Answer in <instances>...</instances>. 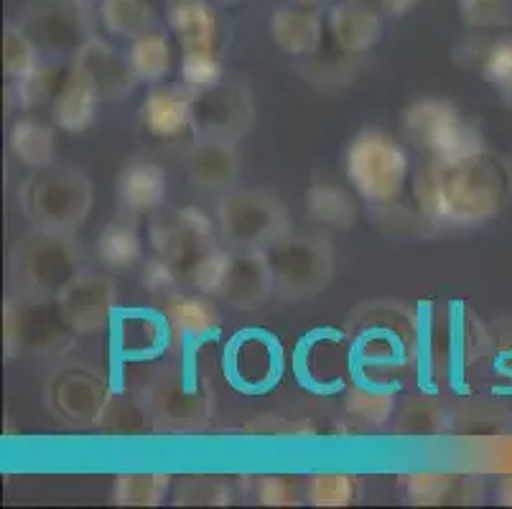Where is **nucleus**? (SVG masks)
<instances>
[{
	"label": "nucleus",
	"mask_w": 512,
	"mask_h": 509,
	"mask_svg": "<svg viewBox=\"0 0 512 509\" xmlns=\"http://www.w3.org/2000/svg\"><path fill=\"white\" fill-rule=\"evenodd\" d=\"M164 319L176 347H197L212 342L220 334V314L209 298L202 296H176L166 298Z\"/></svg>",
	"instance_id": "obj_20"
},
{
	"label": "nucleus",
	"mask_w": 512,
	"mask_h": 509,
	"mask_svg": "<svg viewBox=\"0 0 512 509\" xmlns=\"http://www.w3.org/2000/svg\"><path fill=\"white\" fill-rule=\"evenodd\" d=\"M181 82L194 87V90H207L214 84L222 82V69L220 56L214 49H189L181 56Z\"/></svg>",
	"instance_id": "obj_40"
},
{
	"label": "nucleus",
	"mask_w": 512,
	"mask_h": 509,
	"mask_svg": "<svg viewBox=\"0 0 512 509\" xmlns=\"http://www.w3.org/2000/svg\"><path fill=\"white\" fill-rule=\"evenodd\" d=\"M459 16L477 31L505 28L512 23V0H459Z\"/></svg>",
	"instance_id": "obj_44"
},
{
	"label": "nucleus",
	"mask_w": 512,
	"mask_h": 509,
	"mask_svg": "<svg viewBox=\"0 0 512 509\" xmlns=\"http://www.w3.org/2000/svg\"><path fill=\"white\" fill-rule=\"evenodd\" d=\"M72 72L85 79L102 102L125 100L138 84L128 56H120L97 34L72 56Z\"/></svg>",
	"instance_id": "obj_16"
},
{
	"label": "nucleus",
	"mask_w": 512,
	"mask_h": 509,
	"mask_svg": "<svg viewBox=\"0 0 512 509\" xmlns=\"http://www.w3.org/2000/svg\"><path fill=\"white\" fill-rule=\"evenodd\" d=\"M130 67L136 72L138 82L156 84L166 79L171 72V44L161 31H148V34L133 39L128 51Z\"/></svg>",
	"instance_id": "obj_31"
},
{
	"label": "nucleus",
	"mask_w": 512,
	"mask_h": 509,
	"mask_svg": "<svg viewBox=\"0 0 512 509\" xmlns=\"http://www.w3.org/2000/svg\"><path fill=\"white\" fill-rule=\"evenodd\" d=\"M222 237L235 250L265 252L273 242L281 240L288 230V212L273 191L235 189L225 191L217 204Z\"/></svg>",
	"instance_id": "obj_9"
},
{
	"label": "nucleus",
	"mask_w": 512,
	"mask_h": 509,
	"mask_svg": "<svg viewBox=\"0 0 512 509\" xmlns=\"http://www.w3.org/2000/svg\"><path fill=\"white\" fill-rule=\"evenodd\" d=\"M271 265L273 288L283 301H304L329 288L337 273V250L321 232L288 230L265 250Z\"/></svg>",
	"instance_id": "obj_5"
},
{
	"label": "nucleus",
	"mask_w": 512,
	"mask_h": 509,
	"mask_svg": "<svg viewBox=\"0 0 512 509\" xmlns=\"http://www.w3.org/2000/svg\"><path fill=\"white\" fill-rule=\"evenodd\" d=\"M344 408L355 420L370 428L388 426L395 410L393 390L377 385H352L344 398Z\"/></svg>",
	"instance_id": "obj_33"
},
{
	"label": "nucleus",
	"mask_w": 512,
	"mask_h": 509,
	"mask_svg": "<svg viewBox=\"0 0 512 509\" xmlns=\"http://www.w3.org/2000/svg\"><path fill=\"white\" fill-rule=\"evenodd\" d=\"M271 36L288 56H314L324 41V23L316 11L281 6L271 16Z\"/></svg>",
	"instance_id": "obj_23"
},
{
	"label": "nucleus",
	"mask_w": 512,
	"mask_h": 509,
	"mask_svg": "<svg viewBox=\"0 0 512 509\" xmlns=\"http://www.w3.org/2000/svg\"><path fill=\"white\" fill-rule=\"evenodd\" d=\"M169 26L184 51L214 49L217 44V16L204 0L169 3Z\"/></svg>",
	"instance_id": "obj_25"
},
{
	"label": "nucleus",
	"mask_w": 512,
	"mask_h": 509,
	"mask_svg": "<svg viewBox=\"0 0 512 509\" xmlns=\"http://www.w3.org/2000/svg\"><path fill=\"white\" fill-rule=\"evenodd\" d=\"M39 64V44L31 39V34L23 26L8 23L3 28V67L11 79L31 72Z\"/></svg>",
	"instance_id": "obj_39"
},
{
	"label": "nucleus",
	"mask_w": 512,
	"mask_h": 509,
	"mask_svg": "<svg viewBox=\"0 0 512 509\" xmlns=\"http://www.w3.org/2000/svg\"><path fill=\"white\" fill-rule=\"evenodd\" d=\"M13 97H16V105L23 110H34V107L46 105L49 100H54L59 92L57 87V69L51 64H36L31 72L21 74L18 79H13Z\"/></svg>",
	"instance_id": "obj_37"
},
{
	"label": "nucleus",
	"mask_w": 512,
	"mask_h": 509,
	"mask_svg": "<svg viewBox=\"0 0 512 509\" xmlns=\"http://www.w3.org/2000/svg\"><path fill=\"white\" fill-rule=\"evenodd\" d=\"M95 204V184L72 166L41 168L18 189V207L31 227L51 232H77Z\"/></svg>",
	"instance_id": "obj_4"
},
{
	"label": "nucleus",
	"mask_w": 512,
	"mask_h": 509,
	"mask_svg": "<svg viewBox=\"0 0 512 509\" xmlns=\"http://www.w3.org/2000/svg\"><path fill=\"white\" fill-rule=\"evenodd\" d=\"M100 428L110 433H120V436H138V433L153 431L151 418H148L138 392L136 395H120V398L113 395V403L107 408Z\"/></svg>",
	"instance_id": "obj_38"
},
{
	"label": "nucleus",
	"mask_w": 512,
	"mask_h": 509,
	"mask_svg": "<svg viewBox=\"0 0 512 509\" xmlns=\"http://www.w3.org/2000/svg\"><path fill=\"white\" fill-rule=\"evenodd\" d=\"M344 168L347 179L367 204L390 207L406 191L411 161L398 140L383 130L365 128L349 143Z\"/></svg>",
	"instance_id": "obj_6"
},
{
	"label": "nucleus",
	"mask_w": 512,
	"mask_h": 509,
	"mask_svg": "<svg viewBox=\"0 0 512 509\" xmlns=\"http://www.w3.org/2000/svg\"><path fill=\"white\" fill-rule=\"evenodd\" d=\"M85 270V255L74 232L31 227L16 240L8 260L11 296L57 301L59 293Z\"/></svg>",
	"instance_id": "obj_2"
},
{
	"label": "nucleus",
	"mask_w": 512,
	"mask_h": 509,
	"mask_svg": "<svg viewBox=\"0 0 512 509\" xmlns=\"http://www.w3.org/2000/svg\"><path fill=\"white\" fill-rule=\"evenodd\" d=\"M138 398L158 433H199L212 420V387L202 375L161 370L143 382Z\"/></svg>",
	"instance_id": "obj_7"
},
{
	"label": "nucleus",
	"mask_w": 512,
	"mask_h": 509,
	"mask_svg": "<svg viewBox=\"0 0 512 509\" xmlns=\"http://www.w3.org/2000/svg\"><path fill=\"white\" fill-rule=\"evenodd\" d=\"M329 36L342 51L360 56L370 51L383 36V16L367 11L344 0L342 6H334L327 18Z\"/></svg>",
	"instance_id": "obj_22"
},
{
	"label": "nucleus",
	"mask_w": 512,
	"mask_h": 509,
	"mask_svg": "<svg viewBox=\"0 0 512 509\" xmlns=\"http://www.w3.org/2000/svg\"><path fill=\"white\" fill-rule=\"evenodd\" d=\"M169 487V474H120L113 484V502L118 507H158Z\"/></svg>",
	"instance_id": "obj_34"
},
{
	"label": "nucleus",
	"mask_w": 512,
	"mask_h": 509,
	"mask_svg": "<svg viewBox=\"0 0 512 509\" xmlns=\"http://www.w3.org/2000/svg\"><path fill=\"white\" fill-rule=\"evenodd\" d=\"M349 349L367 367L400 370L418 357V319L400 301H367L344 324Z\"/></svg>",
	"instance_id": "obj_3"
},
{
	"label": "nucleus",
	"mask_w": 512,
	"mask_h": 509,
	"mask_svg": "<svg viewBox=\"0 0 512 509\" xmlns=\"http://www.w3.org/2000/svg\"><path fill=\"white\" fill-rule=\"evenodd\" d=\"M497 497H500V504L512 507V476H507L505 482L500 484V492H497Z\"/></svg>",
	"instance_id": "obj_50"
},
{
	"label": "nucleus",
	"mask_w": 512,
	"mask_h": 509,
	"mask_svg": "<svg viewBox=\"0 0 512 509\" xmlns=\"http://www.w3.org/2000/svg\"><path fill=\"white\" fill-rule=\"evenodd\" d=\"M100 102L90 84L69 69L67 79L51 102V115H54V123L67 133H85L95 123Z\"/></svg>",
	"instance_id": "obj_24"
},
{
	"label": "nucleus",
	"mask_w": 512,
	"mask_h": 509,
	"mask_svg": "<svg viewBox=\"0 0 512 509\" xmlns=\"http://www.w3.org/2000/svg\"><path fill=\"white\" fill-rule=\"evenodd\" d=\"M186 179L194 189L225 194L240 179V148L237 140L194 138L184 156Z\"/></svg>",
	"instance_id": "obj_17"
},
{
	"label": "nucleus",
	"mask_w": 512,
	"mask_h": 509,
	"mask_svg": "<svg viewBox=\"0 0 512 509\" xmlns=\"http://www.w3.org/2000/svg\"><path fill=\"white\" fill-rule=\"evenodd\" d=\"M255 497L263 507H296L301 502V484L293 476H260L255 482Z\"/></svg>",
	"instance_id": "obj_45"
},
{
	"label": "nucleus",
	"mask_w": 512,
	"mask_h": 509,
	"mask_svg": "<svg viewBox=\"0 0 512 509\" xmlns=\"http://www.w3.org/2000/svg\"><path fill=\"white\" fill-rule=\"evenodd\" d=\"M230 260V252L214 247L212 252H207L202 260H197L192 268L186 270V278H189V283L202 296H220L222 286H225L227 270H230Z\"/></svg>",
	"instance_id": "obj_41"
},
{
	"label": "nucleus",
	"mask_w": 512,
	"mask_h": 509,
	"mask_svg": "<svg viewBox=\"0 0 512 509\" xmlns=\"http://www.w3.org/2000/svg\"><path fill=\"white\" fill-rule=\"evenodd\" d=\"M306 212L314 222L332 227V230H349L357 219V207L352 196L337 184H314L306 191Z\"/></svg>",
	"instance_id": "obj_30"
},
{
	"label": "nucleus",
	"mask_w": 512,
	"mask_h": 509,
	"mask_svg": "<svg viewBox=\"0 0 512 509\" xmlns=\"http://www.w3.org/2000/svg\"><path fill=\"white\" fill-rule=\"evenodd\" d=\"M197 90L189 84L158 87L143 100L141 125L158 140H176L189 130L192 133V110Z\"/></svg>",
	"instance_id": "obj_19"
},
{
	"label": "nucleus",
	"mask_w": 512,
	"mask_h": 509,
	"mask_svg": "<svg viewBox=\"0 0 512 509\" xmlns=\"http://www.w3.org/2000/svg\"><path fill=\"white\" fill-rule=\"evenodd\" d=\"M482 499L484 482L479 476L454 474V482H451L449 497H446L444 507H474V504H482Z\"/></svg>",
	"instance_id": "obj_47"
},
{
	"label": "nucleus",
	"mask_w": 512,
	"mask_h": 509,
	"mask_svg": "<svg viewBox=\"0 0 512 509\" xmlns=\"http://www.w3.org/2000/svg\"><path fill=\"white\" fill-rule=\"evenodd\" d=\"M360 484L349 474H314L306 484V499L314 507H349L357 502Z\"/></svg>",
	"instance_id": "obj_36"
},
{
	"label": "nucleus",
	"mask_w": 512,
	"mask_h": 509,
	"mask_svg": "<svg viewBox=\"0 0 512 509\" xmlns=\"http://www.w3.org/2000/svg\"><path fill=\"white\" fill-rule=\"evenodd\" d=\"M11 151L23 166L41 171L57 161V138L49 125L34 118H23L11 130Z\"/></svg>",
	"instance_id": "obj_28"
},
{
	"label": "nucleus",
	"mask_w": 512,
	"mask_h": 509,
	"mask_svg": "<svg viewBox=\"0 0 512 509\" xmlns=\"http://www.w3.org/2000/svg\"><path fill=\"white\" fill-rule=\"evenodd\" d=\"M102 26L113 36L138 39V36L156 31V11L151 0H102Z\"/></svg>",
	"instance_id": "obj_29"
},
{
	"label": "nucleus",
	"mask_w": 512,
	"mask_h": 509,
	"mask_svg": "<svg viewBox=\"0 0 512 509\" xmlns=\"http://www.w3.org/2000/svg\"><path fill=\"white\" fill-rule=\"evenodd\" d=\"M115 194L120 212L133 217L156 212L166 199V171L153 161L133 158L120 168Z\"/></svg>",
	"instance_id": "obj_21"
},
{
	"label": "nucleus",
	"mask_w": 512,
	"mask_h": 509,
	"mask_svg": "<svg viewBox=\"0 0 512 509\" xmlns=\"http://www.w3.org/2000/svg\"><path fill=\"white\" fill-rule=\"evenodd\" d=\"M490 336H492V347H490L492 359H495L500 367L512 370V319L497 321V324L490 329Z\"/></svg>",
	"instance_id": "obj_48"
},
{
	"label": "nucleus",
	"mask_w": 512,
	"mask_h": 509,
	"mask_svg": "<svg viewBox=\"0 0 512 509\" xmlns=\"http://www.w3.org/2000/svg\"><path fill=\"white\" fill-rule=\"evenodd\" d=\"M296 6H319V3H324V0H293Z\"/></svg>",
	"instance_id": "obj_51"
},
{
	"label": "nucleus",
	"mask_w": 512,
	"mask_h": 509,
	"mask_svg": "<svg viewBox=\"0 0 512 509\" xmlns=\"http://www.w3.org/2000/svg\"><path fill=\"white\" fill-rule=\"evenodd\" d=\"M39 49L77 54L95 36V18L87 0H26L23 23Z\"/></svg>",
	"instance_id": "obj_12"
},
{
	"label": "nucleus",
	"mask_w": 512,
	"mask_h": 509,
	"mask_svg": "<svg viewBox=\"0 0 512 509\" xmlns=\"http://www.w3.org/2000/svg\"><path fill=\"white\" fill-rule=\"evenodd\" d=\"M449 428L444 408L428 398H413L400 408L393 431L406 438H439Z\"/></svg>",
	"instance_id": "obj_32"
},
{
	"label": "nucleus",
	"mask_w": 512,
	"mask_h": 509,
	"mask_svg": "<svg viewBox=\"0 0 512 509\" xmlns=\"http://www.w3.org/2000/svg\"><path fill=\"white\" fill-rule=\"evenodd\" d=\"M138 219L133 214L120 212L110 222L102 227L100 240H97V255H100L102 265L113 270L130 268L141 258V232H138Z\"/></svg>",
	"instance_id": "obj_27"
},
{
	"label": "nucleus",
	"mask_w": 512,
	"mask_h": 509,
	"mask_svg": "<svg viewBox=\"0 0 512 509\" xmlns=\"http://www.w3.org/2000/svg\"><path fill=\"white\" fill-rule=\"evenodd\" d=\"M77 331L67 324L57 301H29L11 296L3 306L6 359H49L67 352Z\"/></svg>",
	"instance_id": "obj_8"
},
{
	"label": "nucleus",
	"mask_w": 512,
	"mask_h": 509,
	"mask_svg": "<svg viewBox=\"0 0 512 509\" xmlns=\"http://www.w3.org/2000/svg\"><path fill=\"white\" fill-rule=\"evenodd\" d=\"M451 482H454V474H444V471H418V474H408V502L416 504V507H444Z\"/></svg>",
	"instance_id": "obj_42"
},
{
	"label": "nucleus",
	"mask_w": 512,
	"mask_h": 509,
	"mask_svg": "<svg viewBox=\"0 0 512 509\" xmlns=\"http://www.w3.org/2000/svg\"><path fill=\"white\" fill-rule=\"evenodd\" d=\"M57 306L77 336L100 334L118 306V288L107 275L82 270L57 296Z\"/></svg>",
	"instance_id": "obj_15"
},
{
	"label": "nucleus",
	"mask_w": 512,
	"mask_h": 509,
	"mask_svg": "<svg viewBox=\"0 0 512 509\" xmlns=\"http://www.w3.org/2000/svg\"><path fill=\"white\" fill-rule=\"evenodd\" d=\"M271 296H276V288H273L271 265L265 260V252L237 250L230 260L225 286H222V301L237 311H253Z\"/></svg>",
	"instance_id": "obj_18"
},
{
	"label": "nucleus",
	"mask_w": 512,
	"mask_h": 509,
	"mask_svg": "<svg viewBox=\"0 0 512 509\" xmlns=\"http://www.w3.org/2000/svg\"><path fill=\"white\" fill-rule=\"evenodd\" d=\"M349 3L367 8V11L377 13V16L398 18V16H406L408 11H413L421 0H349Z\"/></svg>",
	"instance_id": "obj_49"
},
{
	"label": "nucleus",
	"mask_w": 512,
	"mask_h": 509,
	"mask_svg": "<svg viewBox=\"0 0 512 509\" xmlns=\"http://www.w3.org/2000/svg\"><path fill=\"white\" fill-rule=\"evenodd\" d=\"M176 507H227L232 504L230 484L220 476H186L174 489Z\"/></svg>",
	"instance_id": "obj_35"
},
{
	"label": "nucleus",
	"mask_w": 512,
	"mask_h": 509,
	"mask_svg": "<svg viewBox=\"0 0 512 509\" xmlns=\"http://www.w3.org/2000/svg\"><path fill=\"white\" fill-rule=\"evenodd\" d=\"M148 235H151L156 255L179 265L184 275L197 260H202L207 252L217 247L212 222L197 207H179L153 214Z\"/></svg>",
	"instance_id": "obj_14"
},
{
	"label": "nucleus",
	"mask_w": 512,
	"mask_h": 509,
	"mask_svg": "<svg viewBox=\"0 0 512 509\" xmlns=\"http://www.w3.org/2000/svg\"><path fill=\"white\" fill-rule=\"evenodd\" d=\"M181 275H184V270H181L179 265L156 255V258L148 260L146 268H143V288H146L148 293H153V296L171 298L179 291Z\"/></svg>",
	"instance_id": "obj_46"
},
{
	"label": "nucleus",
	"mask_w": 512,
	"mask_h": 509,
	"mask_svg": "<svg viewBox=\"0 0 512 509\" xmlns=\"http://www.w3.org/2000/svg\"><path fill=\"white\" fill-rule=\"evenodd\" d=\"M416 199L431 222L479 227L510 204L512 166L490 148L456 161H431L416 179Z\"/></svg>",
	"instance_id": "obj_1"
},
{
	"label": "nucleus",
	"mask_w": 512,
	"mask_h": 509,
	"mask_svg": "<svg viewBox=\"0 0 512 509\" xmlns=\"http://www.w3.org/2000/svg\"><path fill=\"white\" fill-rule=\"evenodd\" d=\"M492 347L490 329L464 303H446L431 329V354L441 380H454L456 370L477 364Z\"/></svg>",
	"instance_id": "obj_11"
},
{
	"label": "nucleus",
	"mask_w": 512,
	"mask_h": 509,
	"mask_svg": "<svg viewBox=\"0 0 512 509\" xmlns=\"http://www.w3.org/2000/svg\"><path fill=\"white\" fill-rule=\"evenodd\" d=\"M44 403L49 413L67 426H100L113 403L110 382L97 367L67 362L51 372L44 385Z\"/></svg>",
	"instance_id": "obj_10"
},
{
	"label": "nucleus",
	"mask_w": 512,
	"mask_h": 509,
	"mask_svg": "<svg viewBox=\"0 0 512 509\" xmlns=\"http://www.w3.org/2000/svg\"><path fill=\"white\" fill-rule=\"evenodd\" d=\"M456 120H462V115L449 100H418L403 115V128L418 148L431 153Z\"/></svg>",
	"instance_id": "obj_26"
},
{
	"label": "nucleus",
	"mask_w": 512,
	"mask_h": 509,
	"mask_svg": "<svg viewBox=\"0 0 512 509\" xmlns=\"http://www.w3.org/2000/svg\"><path fill=\"white\" fill-rule=\"evenodd\" d=\"M482 77L500 90L507 102H512V39L492 41L482 54Z\"/></svg>",
	"instance_id": "obj_43"
},
{
	"label": "nucleus",
	"mask_w": 512,
	"mask_h": 509,
	"mask_svg": "<svg viewBox=\"0 0 512 509\" xmlns=\"http://www.w3.org/2000/svg\"><path fill=\"white\" fill-rule=\"evenodd\" d=\"M255 125V100L242 82H220L197 90L192 110L194 138L240 140Z\"/></svg>",
	"instance_id": "obj_13"
}]
</instances>
